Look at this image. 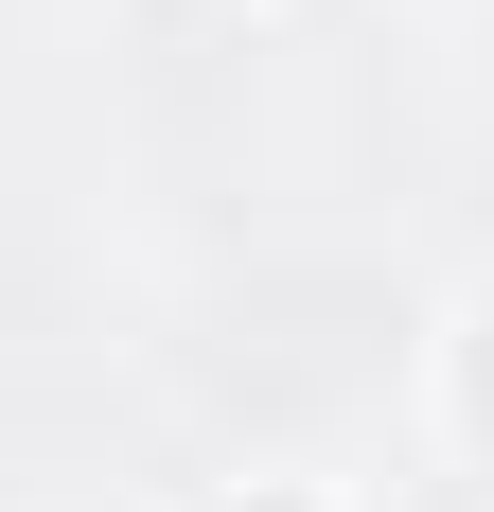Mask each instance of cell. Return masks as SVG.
I'll use <instances>...</instances> for the list:
<instances>
[{
    "label": "cell",
    "mask_w": 494,
    "mask_h": 512,
    "mask_svg": "<svg viewBox=\"0 0 494 512\" xmlns=\"http://www.w3.org/2000/svg\"><path fill=\"white\" fill-rule=\"evenodd\" d=\"M477 424H494V318H477Z\"/></svg>",
    "instance_id": "1"
},
{
    "label": "cell",
    "mask_w": 494,
    "mask_h": 512,
    "mask_svg": "<svg viewBox=\"0 0 494 512\" xmlns=\"http://www.w3.org/2000/svg\"><path fill=\"white\" fill-rule=\"evenodd\" d=\"M265 512H283V495H265Z\"/></svg>",
    "instance_id": "2"
}]
</instances>
